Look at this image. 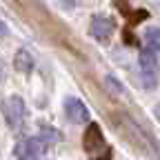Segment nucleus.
Masks as SVG:
<instances>
[{"label": "nucleus", "mask_w": 160, "mask_h": 160, "mask_svg": "<svg viewBox=\"0 0 160 160\" xmlns=\"http://www.w3.org/2000/svg\"><path fill=\"white\" fill-rule=\"evenodd\" d=\"M107 85H109V87H113V89H111V93H116V96H120V93H122V85H120V82H116L113 78H107Z\"/></svg>", "instance_id": "obj_8"}, {"label": "nucleus", "mask_w": 160, "mask_h": 160, "mask_svg": "<svg viewBox=\"0 0 160 160\" xmlns=\"http://www.w3.org/2000/svg\"><path fill=\"white\" fill-rule=\"evenodd\" d=\"M65 113H67V118L71 120L73 125H85L87 120H89V109H87V105H85L80 98H73V96H69V98L65 100Z\"/></svg>", "instance_id": "obj_5"}, {"label": "nucleus", "mask_w": 160, "mask_h": 160, "mask_svg": "<svg viewBox=\"0 0 160 160\" xmlns=\"http://www.w3.org/2000/svg\"><path fill=\"white\" fill-rule=\"evenodd\" d=\"M0 78H2V65H0Z\"/></svg>", "instance_id": "obj_11"}, {"label": "nucleus", "mask_w": 160, "mask_h": 160, "mask_svg": "<svg viewBox=\"0 0 160 160\" xmlns=\"http://www.w3.org/2000/svg\"><path fill=\"white\" fill-rule=\"evenodd\" d=\"M145 42L151 51H160V29L158 27H149L145 31Z\"/></svg>", "instance_id": "obj_7"}, {"label": "nucleus", "mask_w": 160, "mask_h": 160, "mask_svg": "<svg viewBox=\"0 0 160 160\" xmlns=\"http://www.w3.org/2000/svg\"><path fill=\"white\" fill-rule=\"evenodd\" d=\"M153 113H156V118H158V120H160V102H158V105H156V107H153Z\"/></svg>", "instance_id": "obj_10"}, {"label": "nucleus", "mask_w": 160, "mask_h": 160, "mask_svg": "<svg viewBox=\"0 0 160 160\" xmlns=\"http://www.w3.org/2000/svg\"><path fill=\"white\" fill-rule=\"evenodd\" d=\"M113 29H116V25H113V20L109 16H93L89 33L98 42H109L111 36H113Z\"/></svg>", "instance_id": "obj_4"}, {"label": "nucleus", "mask_w": 160, "mask_h": 160, "mask_svg": "<svg viewBox=\"0 0 160 160\" xmlns=\"http://www.w3.org/2000/svg\"><path fill=\"white\" fill-rule=\"evenodd\" d=\"M47 140L42 136H33V138H25L13 147V153L18 160H38L47 151Z\"/></svg>", "instance_id": "obj_1"}, {"label": "nucleus", "mask_w": 160, "mask_h": 160, "mask_svg": "<svg viewBox=\"0 0 160 160\" xmlns=\"http://www.w3.org/2000/svg\"><path fill=\"white\" fill-rule=\"evenodd\" d=\"M13 67L20 71V73H29L33 69V56L29 49H18L16 58H13Z\"/></svg>", "instance_id": "obj_6"}, {"label": "nucleus", "mask_w": 160, "mask_h": 160, "mask_svg": "<svg viewBox=\"0 0 160 160\" xmlns=\"http://www.w3.org/2000/svg\"><path fill=\"white\" fill-rule=\"evenodd\" d=\"M138 69H140V78H142V82L147 89H153L156 82H158V60H156V53L151 49L142 51L138 56Z\"/></svg>", "instance_id": "obj_2"}, {"label": "nucleus", "mask_w": 160, "mask_h": 160, "mask_svg": "<svg viewBox=\"0 0 160 160\" xmlns=\"http://www.w3.org/2000/svg\"><path fill=\"white\" fill-rule=\"evenodd\" d=\"M7 38V27H5V22L0 20V40H5Z\"/></svg>", "instance_id": "obj_9"}, {"label": "nucleus", "mask_w": 160, "mask_h": 160, "mask_svg": "<svg viewBox=\"0 0 160 160\" xmlns=\"http://www.w3.org/2000/svg\"><path fill=\"white\" fill-rule=\"evenodd\" d=\"M0 107H2V116H5L7 125L11 129H18L20 125H22V120H25V102H22L20 96H7Z\"/></svg>", "instance_id": "obj_3"}]
</instances>
